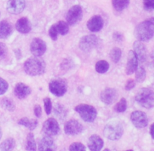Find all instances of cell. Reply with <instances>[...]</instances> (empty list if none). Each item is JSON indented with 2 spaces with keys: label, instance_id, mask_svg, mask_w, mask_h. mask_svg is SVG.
Here are the masks:
<instances>
[{
  "label": "cell",
  "instance_id": "cell-43",
  "mask_svg": "<svg viewBox=\"0 0 154 151\" xmlns=\"http://www.w3.org/2000/svg\"><path fill=\"white\" fill-rule=\"evenodd\" d=\"M149 132H150L151 137H152V139H154V122L152 124L150 127V130H149Z\"/></svg>",
  "mask_w": 154,
  "mask_h": 151
},
{
  "label": "cell",
  "instance_id": "cell-13",
  "mask_svg": "<svg viewBox=\"0 0 154 151\" xmlns=\"http://www.w3.org/2000/svg\"><path fill=\"white\" fill-rule=\"evenodd\" d=\"M118 98V92L115 88H106L100 93V100L105 104H112Z\"/></svg>",
  "mask_w": 154,
  "mask_h": 151
},
{
  "label": "cell",
  "instance_id": "cell-17",
  "mask_svg": "<svg viewBox=\"0 0 154 151\" xmlns=\"http://www.w3.org/2000/svg\"><path fill=\"white\" fill-rule=\"evenodd\" d=\"M57 146H56L55 142L49 136H45L41 140L38 145V151H56Z\"/></svg>",
  "mask_w": 154,
  "mask_h": 151
},
{
  "label": "cell",
  "instance_id": "cell-19",
  "mask_svg": "<svg viewBox=\"0 0 154 151\" xmlns=\"http://www.w3.org/2000/svg\"><path fill=\"white\" fill-rule=\"evenodd\" d=\"M14 93L17 98L22 100V99L26 98L27 96H29L30 94L31 88L30 87L26 85V84L19 82L14 87Z\"/></svg>",
  "mask_w": 154,
  "mask_h": 151
},
{
  "label": "cell",
  "instance_id": "cell-28",
  "mask_svg": "<svg viewBox=\"0 0 154 151\" xmlns=\"http://www.w3.org/2000/svg\"><path fill=\"white\" fill-rule=\"evenodd\" d=\"M0 104L4 109H6L10 112H12L15 109V104H14V101L11 99L8 98V97L2 98L0 102Z\"/></svg>",
  "mask_w": 154,
  "mask_h": 151
},
{
  "label": "cell",
  "instance_id": "cell-14",
  "mask_svg": "<svg viewBox=\"0 0 154 151\" xmlns=\"http://www.w3.org/2000/svg\"><path fill=\"white\" fill-rule=\"evenodd\" d=\"M26 6L25 0H8L7 10L12 14H19L24 10Z\"/></svg>",
  "mask_w": 154,
  "mask_h": 151
},
{
  "label": "cell",
  "instance_id": "cell-37",
  "mask_svg": "<svg viewBox=\"0 0 154 151\" xmlns=\"http://www.w3.org/2000/svg\"><path fill=\"white\" fill-rule=\"evenodd\" d=\"M8 55V48L6 45L0 42V60H2Z\"/></svg>",
  "mask_w": 154,
  "mask_h": 151
},
{
  "label": "cell",
  "instance_id": "cell-32",
  "mask_svg": "<svg viewBox=\"0 0 154 151\" xmlns=\"http://www.w3.org/2000/svg\"><path fill=\"white\" fill-rule=\"evenodd\" d=\"M114 110L117 112H123L127 109V101L125 98L122 97L118 103H116L113 107Z\"/></svg>",
  "mask_w": 154,
  "mask_h": 151
},
{
  "label": "cell",
  "instance_id": "cell-47",
  "mask_svg": "<svg viewBox=\"0 0 154 151\" xmlns=\"http://www.w3.org/2000/svg\"><path fill=\"white\" fill-rule=\"evenodd\" d=\"M125 151H133L132 149H128V150H125Z\"/></svg>",
  "mask_w": 154,
  "mask_h": 151
},
{
  "label": "cell",
  "instance_id": "cell-35",
  "mask_svg": "<svg viewBox=\"0 0 154 151\" xmlns=\"http://www.w3.org/2000/svg\"><path fill=\"white\" fill-rule=\"evenodd\" d=\"M44 106H45V111L47 113V115L51 114V111H52V103L49 97H45L43 99Z\"/></svg>",
  "mask_w": 154,
  "mask_h": 151
},
{
  "label": "cell",
  "instance_id": "cell-18",
  "mask_svg": "<svg viewBox=\"0 0 154 151\" xmlns=\"http://www.w3.org/2000/svg\"><path fill=\"white\" fill-rule=\"evenodd\" d=\"M133 47H134V52L137 56V60L141 63L144 62L147 57V51L145 45L140 41L137 40L134 42Z\"/></svg>",
  "mask_w": 154,
  "mask_h": 151
},
{
  "label": "cell",
  "instance_id": "cell-5",
  "mask_svg": "<svg viewBox=\"0 0 154 151\" xmlns=\"http://www.w3.org/2000/svg\"><path fill=\"white\" fill-rule=\"evenodd\" d=\"M75 111L79 113L80 117L85 122H93L97 118V109L91 105L85 103L77 105L75 107Z\"/></svg>",
  "mask_w": 154,
  "mask_h": 151
},
{
  "label": "cell",
  "instance_id": "cell-29",
  "mask_svg": "<svg viewBox=\"0 0 154 151\" xmlns=\"http://www.w3.org/2000/svg\"><path fill=\"white\" fill-rule=\"evenodd\" d=\"M122 57V51L118 47H114L109 52V57L114 63H118Z\"/></svg>",
  "mask_w": 154,
  "mask_h": 151
},
{
  "label": "cell",
  "instance_id": "cell-38",
  "mask_svg": "<svg viewBox=\"0 0 154 151\" xmlns=\"http://www.w3.org/2000/svg\"><path fill=\"white\" fill-rule=\"evenodd\" d=\"M143 8L148 11L154 10V0H143Z\"/></svg>",
  "mask_w": 154,
  "mask_h": 151
},
{
  "label": "cell",
  "instance_id": "cell-45",
  "mask_svg": "<svg viewBox=\"0 0 154 151\" xmlns=\"http://www.w3.org/2000/svg\"><path fill=\"white\" fill-rule=\"evenodd\" d=\"M2 129H1V128H0V139H1V137H2Z\"/></svg>",
  "mask_w": 154,
  "mask_h": 151
},
{
  "label": "cell",
  "instance_id": "cell-22",
  "mask_svg": "<svg viewBox=\"0 0 154 151\" xmlns=\"http://www.w3.org/2000/svg\"><path fill=\"white\" fill-rule=\"evenodd\" d=\"M12 33V26L6 20L0 21V39H6Z\"/></svg>",
  "mask_w": 154,
  "mask_h": 151
},
{
  "label": "cell",
  "instance_id": "cell-40",
  "mask_svg": "<svg viewBox=\"0 0 154 151\" xmlns=\"http://www.w3.org/2000/svg\"><path fill=\"white\" fill-rule=\"evenodd\" d=\"M135 87V82H134V79H129L128 81L126 82L125 85V90L127 91H130V90L133 89V88Z\"/></svg>",
  "mask_w": 154,
  "mask_h": 151
},
{
  "label": "cell",
  "instance_id": "cell-34",
  "mask_svg": "<svg viewBox=\"0 0 154 151\" xmlns=\"http://www.w3.org/2000/svg\"><path fill=\"white\" fill-rule=\"evenodd\" d=\"M69 151H86V149L80 142H74L69 146Z\"/></svg>",
  "mask_w": 154,
  "mask_h": 151
},
{
  "label": "cell",
  "instance_id": "cell-2",
  "mask_svg": "<svg viewBox=\"0 0 154 151\" xmlns=\"http://www.w3.org/2000/svg\"><path fill=\"white\" fill-rule=\"evenodd\" d=\"M46 64L43 59L33 57L27 59L23 64V69L27 75L32 76L42 75L45 72Z\"/></svg>",
  "mask_w": 154,
  "mask_h": 151
},
{
  "label": "cell",
  "instance_id": "cell-8",
  "mask_svg": "<svg viewBox=\"0 0 154 151\" xmlns=\"http://www.w3.org/2000/svg\"><path fill=\"white\" fill-rule=\"evenodd\" d=\"M82 14L83 12H82V7L79 5H73L69 8L66 14V22L70 26H74L82 20Z\"/></svg>",
  "mask_w": 154,
  "mask_h": 151
},
{
  "label": "cell",
  "instance_id": "cell-36",
  "mask_svg": "<svg viewBox=\"0 0 154 151\" xmlns=\"http://www.w3.org/2000/svg\"><path fill=\"white\" fill-rule=\"evenodd\" d=\"M57 35H58V31L56 26V23H54L49 29V36L53 41H56L57 39Z\"/></svg>",
  "mask_w": 154,
  "mask_h": 151
},
{
  "label": "cell",
  "instance_id": "cell-15",
  "mask_svg": "<svg viewBox=\"0 0 154 151\" xmlns=\"http://www.w3.org/2000/svg\"><path fill=\"white\" fill-rule=\"evenodd\" d=\"M138 66V60L134 51H129L128 54V60H127L125 72L127 75H131L134 73Z\"/></svg>",
  "mask_w": 154,
  "mask_h": 151
},
{
  "label": "cell",
  "instance_id": "cell-21",
  "mask_svg": "<svg viewBox=\"0 0 154 151\" xmlns=\"http://www.w3.org/2000/svg\"><path fill=\"white\" fill-rule=\"evenodd\" d=\"M15 27L19 32L26 34L30 32L32 29V25H31L30 21L26 17H23L17 20Z\"/></svg>",
  "mask_w": 154,
  "mask_h": 151
},
{
  "label": "cell",
  "instance_id": "cell-9",
  "mask_svg": "<svg viewBox=\"0 0 154 151\" xmlns=\"http://www.w3.org/2000/svg\"><path fill=\"white\" fill-rule=\"evenodd\" d=\"M42 131L46 136L52 137V136L57 135L60 131V126H59L58 122L54 118H49L44 122Z\"/></svg>",
  "mask_w": 154,
  "mask_h": 151
},
{
  "label": "cell",
  "instance_id": "cell-16",
  "mask_svg": "<svg viewBox=\"0 0 154 151\" xmlns=\"http://www.w3.org/2000/svg\"><path fill=\"white\" fill-rule=\"evenodd\" d=\"M103 26V20L101 16L94 15L87 22V28L91 32H97L101 30Z\"/></svg>",
  "mask_w": 154,
  "mask_h": 151
},
{
  "label": "cell",
  "instance_id": "cell-1",
  "mask_svg": "<svg viewBox=\"0 0 154 151\" xmlns=\"http://www.w3.org/2000/svg\"><path fill=\"white\" fill-rule=\"evenodd\" d=\"M134 35L140 42H146L154 36V17L142 21L134 29Z\"/></svg>",
  "mask_w": 154,
  "mask_h": 151
},
{
  "label": "cell",
  "instance_id": "cell-11",
  "mask_svg": "<svg viewBox=\"0 0 154 151\" xmlns=\"http://www.w3.org/2000/svg\"><path fill=\"white\" fill-rule=\"evenodd\" d=\"M47 46L45 41L39 38L32 39L30 44V51L35 57H41L46 51Z\"/></svg>",
  "mask_w": 154,
  "mask_h": 151
},
{
  "label": "cell",
  "instance_id": "cell-42",
  "mask_svg": "<svg viewBox=\"0 0 154 151\" xmlns=\"http://www.w3.org/2000/svg\"><path fill=\"white\" fill-rule=\"evenodd\" d=\"M112 37L116 42H122L123 40V35L119 32H115L112 34Z\"/></svg>",
  "mask_w": 154,
  "mask_h": 151
},
{
  "label": "cell",
  "instance_id": "cell-27",
  "mask_svg": "<svg viewBox=\"0 0 154 151\" xmlns=\"http://www.w3.org/2000/svg\"><path fill=\"white\" fill-rule=\"evenodd\" d=\"M109 64L107 61L104 60H99L95 64V70L97 72L100 74H103L109 70Z\"/></svg>",
  "mask_w": 154,
  "mask_h": 151
},
{
  "label": "cell",
  "instance_id": "cell-30",
  "mask_svg": "<svg viewBox=\"0 0 154 151\" xmlns=\"http://www.w3.org/2000/svg\"><path fill=\"white\" fill-rule=\"evenodd\" d=\"M56 26H57V31H58V34H60V35H65L69 32V24L63 20L57 22L56 23Z\"/></svg>",
  "mask_w": 154,
  "mask_h": 151
},
{
  "label": "cell",
  "instance_id": "cell-41",
  "mask_svg": "<svg viewBox=\"0 0 154 151\" xmlns=\"http://www.w3.org/2000/svg\"><path fill=\"white\" fill-rule=\"evenodd\" d=\"M34 114L35 115L36 117H41V116H42V108H41L40 105L37 104L34 106Z\"/></svg>",
  "mask_w": 154,
  "mask_h": 151
},
{
  "label": "cell",
  "instance_id": "cell-12",
  "mask_svg": "<svg viewBox=\"0 0 154 151\" xmlns=\"http://www.w3.org/2000/svg\"><path fill=\"white\" fill-rule=\"evenodd\" d=\"M83 130V126L79 121L70 119L64 125V131L68 135H77Z\"/></svg>",
  "mask_w": 154,
  "mask_h": 151
},
{
  "label": "cell",
  "instance_id": "cell-7",
  "mask_svg": "<svg viewBox=\"0 0 154 151\" xmlns=\"http://www.w3.org/2000/svg\"><path fill=\"white\" fill-rule=\"evenodd\" d=\"M100 45V39L94 35H86L81 38L79 41V48L82 51L89 52Z\"/></svg>",
  "mask_w": 154,
  "mask_h": 151
},
{
  "label": "cell",
  "instance_id": "cell-31",
  "mask_svg": "<svg viewBox=\"0 0 154 151\" xmlns=\"http://www.w3.org/2000/svg\"><path fill=\"white\" fill-rule=\"evenodd\" d=\"M135 73V79L136 82L141 83L146 79V70L142 66H137V69H136Z\"/></svg>",
  "mask_w": 154,
  "mask_h": 151
},
{
  "label": "cell",
  "instance_id": "cell-10",
  "mask_svg": "<svg viewBox=\"0 0 154 151\" xmlns=\"http://www.w3.org/2000/svg\"><path fill=\"white\" fill-rule=\"evenodd\" d=\"M131 120L133 125L137 128H145L148 125V118L144 112L136 110L131 112Z\"/></svg>",
  "mask_w": 154,
  "mask_h": 151
},
{
  "label": "cell",
  "instance_id": "cell-33",
  "mask_svg": "<svg viewBox=\"0 0 154 151\" xmlns=\"http://www.w3.org/2000/svg\"><path fill=\"white\" fill-rule=\"evenodd\" d=\"M54 113L56 116L60 119H63V118L66 117V109L63 105L61 104H56L54 106Z\"/></svg>",
  "mask_w": 154,
  "mask_h": 151
},
{
  "label": "cell",
  "instance_id": "cell-25",
  "mask_svg": "<svg viewBox=\"0 0 154 151\" xmlns=\"http://www.w3.org/2000/svg\"><path fill=\"white\" fill-rule=\"evenodd\" d=\"M15 146V140L12 137L7 138L0 144L1 151H12Z\"/></svg>",
  "mask_w": 154,
  "mask_h": 151
},
{
  "label": "cell",
  "instance_id": "cell-4",
  "mask_svg": "<svg viewBox=\"0 0 154 151\" xmlns=\"http://www.w3.org/2000/svg\"><path fill=\"white\" fill-rule=\"evenodd\" d=\"M135 100L142 107L151 109L154 107V91L147 88H141L136 94Z\"/></svg>",
  "mask_w": 154,
  "mask_h": 151
},
{
  "label": "cell",
  "instance_id": "cell-24",
  "mask_svg": "<svg viewBox=\"0 0 154 151\" xmlns=\"http://www.w3.org/2000/svg\"><path fill=\"white\" fill-rule=\"evenodd\" d=\"M130 0H112V5L114 9L117 11H122L129 5Z\"/></svg>",
  "mask_w": 154,
  "mask_h": 151
},
{
  "label": "cell",
  "instance_id": "cell-3",
  "mask_svg": "<svg viewBox=\"0 0 154 151\" xmlns=\"http://www.w3.org/2000/svg\"><path fill=\"white\" fill-rule=\"evenodd\" d=\"M123 131V126L120 122L117 120H112L105 125L103 134L109 140H116L122 137Z\"/></svg>",
  "mask_w": 154,
  "mask_h": 151
},
{
  "label": "cell",
  "instance_id": "cell-20",
  "mask_svg": "<svg viewBox=\"0 0 154 151\" xmlns=\"http://www.w3.org/2000/svg\"><path fill=\"white\" fill-rule=\"evenodd\" d=\"M88 146L91 151H100L103 146V140L97 134H92L88 141Z\"/></svg>",
  "mask_w": 154,
  "mask_h": 151
},
{
  "label": "cell",
  "instance_id": "cell-6",
  "mask_svg": "<svg viewBox=\"0 0 154 151\" xmlns=\"http://www.w3.org/2000/svg\"><path fill=\"white\" fill-rule=\"evenodd\" d=\"M49 90L51 94L57 97H62L67 91V82L62 78L52 79L49 83Z\"/></svg>",
  "mask_w": 154,
  "mask_h": 151
},
{
  "label": "cell",
  "instance_id": "cell-46",
  "mask_svg": "<svg viewBox=\"0 0 154 151\" xmlns=\"http://www.w3.org/2000/svg\"><path fill=\"white\" fill-rule=\"evenodd\" d=\"M103 151H111V150H110V149H105Z\"/></svg>",
  "mask_w": 154,
  "mask_h": 151
},
{
  "label": "cell",
  "instance_id": "cell-23",
  "mask_svg": "<svg viewBox=\"0 0 154 151\" xmlns=\"http://www.w3.org/2000/svg\"><path fill=\"white\" fill-rule=\"evenodd\" d=\"M18 124L20 125H23V126L26 127V128H29V130H33L38 125V121L35 120V119H29V118H21L20 119H19Z\"/></svg>",
  "mask_w": 154,
  "mask_h": 151
},
{
  "label": "cell",
  "instance_id": "cell-26",
  "mask_svg": "<svg viewBox=\"0 0 154 151\" xmlns=\"http://www.w3.org/2000/svg\"><path fill=\"white\" fill-rule=\"evenodd\" d=\"M26 151H36V143H35L34 135L32 132L29 133L26 137Z\"/></svg>",
  "mask_w": 154,
  "mask_h": 151
},
{
  "label": "cell",
  "instance_id": "cell-44",
  "mask_svg": "<svg viewBox=\"0 0 154 151\" xmlns=\"http://www.w3.org/2000/svg\"><path fill=\"white\" fill-rule=\"evenodd\" d=\"M150 57H151V60H152V64L154 65V51H152V54H151V55H150Z\"/></svg>",
  "mask_w": 154,
  "mask_h": 151
},
{
  "label": "cell",
  "instance_id": "cell-39",
  "mask_svg": "<svg viewBox=\"0 0 154 151\" xmlns=\"http://www.w3.org/2000/svg\"><path fill=\"white\" fill-rule=\"evenodd\" d=\"M8 88V83L3 79L2 78L0 77V95L5 94Z\"/></svg>",
  "mask_w": 154,
  "mask_h": 151
}]
</instances>
